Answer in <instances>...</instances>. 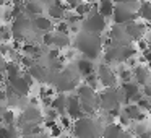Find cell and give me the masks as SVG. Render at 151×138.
I'll list each match as a JSON object with an SVG mask.
<instances>
[{"label": "cell", "mask_w": 151, "mask_h": 138, "mask_svg": "<svg viewBox=\"0 0 151 138\" xmlns=\"http://www.w3.org/2000/svg\"><path fill=\"white\" fill-rule=\"evenodd\" d=\"M26 73L31 76V78H34L36 81H41V83H46L47 81V73H49V70H47V67L44 65H39V63H34L31 68L26 70Z\"/></svg>", "instance_id": "603a6c76"}, {"label": "cell", "mask_w": 151, "mask_h": 138, "mask_svg": "<svg viewBox=\"0 0 151 138\" xmlns=\"http://www.w3.org/2000/svg\"><path fill=\"white\" fill-rule=\"evenodd\" d=\"M0 138H21V133L17 125L0 124Z\"/></svg>", "instance_id": "484cf974"}, {"label": "cell", "mask_w": 151, "mask_h": 138, "mask_svg": "<svg viewBox=\"0 0 151 138\" xmlns=\"http://www.w3.org/2000/svg\"><path fill=\"white\" fill-rule=\"evenodd\" d=\"M31 31H33V26H31V20L29 18H26L23 15V17L17 18V20H13L10 23V33H12V39L15 41V42H26L28 37H29Z\"/></svg>", "instance_id": "52a82bcc"}, {"label": "cell", "mask_w": 151, "mask_h": 138, "mask_svg": "<svg viewBox=\"0 0 151 138\" xmlns=\"http://www.w3.org/2000/svg\"><path fill=\"white\" fill-rule=\"evenodd\" d=\"M130 132L135 135V138H137V137H140V135L150 132V128H148L146 122H137V124H132V130Z\"/></svg>", "instance_id": "4dcf8cb0"}, {"label": "cell", "mask_w": 151, "mask_h": 138, "mask_svg": "<svg viewBox=\"0 0 151 138\" xmlns=\"http://www.w3.org/2000/svg\"><path fill=\"white\" fill-rule=\"evenodd\" d=\"M59 125L62 130H72V125H73V120L67 115H60L59 117Z\"/></svg>", "instance_id": "e575fe53"}, {"label": "cell", "mask_w": 151, "mask_h": 138, "mask_svg": "<svg viewBox=\"0 0 151 138\" xmlns=\"http://www.w3.org/2000/svg\"><path fill=\"white\" fill-rule=\"evenodd\" d=\"M24 70L21 68V65L18 62H12V60H7V65H5V70H4V75L5 78H15V76H20L23 75Z\"/></svg>", "instance_id": "cb8c5ba5"}, {"label": "cell", "mask_w": 151, "mask_h": 138, "mask_svg": "<svg viewBox=\"0 0 151 138\" xmlns=\"http://www.w3.org/2000/svg\"><path fill=\"white\" fill-rule=\"evenodd\" d=\"M122 138H135V135L132 133L130 130H127V128H125V130H124V135H122Z\"/></svg>", "instance_id": "ab89813d"}, {"label": "cell", "mask_w": 151, "mask_h": 138, "mask_svg": "<svg viewBox=\"0 0 151 138\" xmlns=\"http://www.w3.org/2000/svg\"><path fill=\"white\" fill-rule=\"evenodd\" d=\"M124 28H125L127 36L130 37L132 41H137V42L143 39L145 33L148 31V24H145L143 21H138V20L132 21V23H128V24H125Z\"/></svg>", "instance_id": "4fadbf2b"}, {"label": "cell", "mask_w": 151, "mask_h": 138, "mask_svg": "<svg viewBox=\"0 0 151 138\" xmlns=\"http://www.w3.org/2000/svg\"><path fill=\"white\" fill-rule=\"evenodd\" d=\"M115 75H117V78H120V81H122V83L133 81V76H132V70L128 68V67L120 65V67H119V70L115 72Z\"/></svg>", "instance_id": "f1b7e54d"}, {"label": "cell", "mask_w": 151, "mask_h": 138, "mask_svg": "<svg viewBox=\"0 0 151 138\" xmlns=\"http://www.w3.org/2000/svg\"><path fill=\"white\" fill-rule=\"evenodd\" d=\"M114 8H115V4H112V2H109V0H102V2L98 4V13L101 15L102 18L107 20V18H112Z\"/></svg>", "instance_id": "4316f807"}, {"label": "cell", "mask_w": 151, "mask_h": 138, "mask_svg": "<svg viewBox=\"0 0 151 138\" xmlns=\"http://www.w3.org/2000/svg\"><path fill=\"white\" fill-rule=\"evenodd\" d=\"M85 85H86V86H89V88H91L93 91H96V93H98V89H99V88H101V85H99L98 78H96V73H94V75L86 76V78H85Z\"/></svg>", "instance_id": "d6a6232c"}, {"label": "cell", "mask_w": 151, "mask_h": 138, "mask_svg": "<svg viewBox=\"0 0 151 138\" xmlns=\"http://www.w3.org/2000/svg\"><path fill=\"white\" fill-rule=\"evenodd\" d=\"M75 47L83 55V59H88L93 62V60L101 57L102 50H104V39L98 34L80 31L75 37Z\"/></svg>", "instance_id": "6da1fadb"}, {"label": "cell", "mask_w": 151, "mask_h": 138, "mask_svg": "<svg viewBox=\"0 0 151 138\" xmlns=\"http://www.w3.org/2000/svg\"><path fill=\"white\" fill-rule=\"evenodd\" d=\"M91 10H93V4H86V2H80L78 4V7L73 10V13L76 15L78 18H85V17H88L89 13H91Z\"/></svg>", "instance_id": "83f0119b"}, {"label": "cell", "mask_w": 151, "mask_h": 138, "mask_svg": "<svg viewBox=\"0 0 151 138\" xmlns=\"http://www.w3.org/2000/svg\"><path fill=\"white\" fill-rule=\"evenodd\" d=\"M60 138H73V137H68V135H62Z\"/></svg>", "instance_id": "ee69618b"}, {"label": "cell", "mask_w": 151, "mask_h": 138, "mask_svg": "<svg viewBox=\"0 0 151 138\" xmlns=\"http://www.w3.org/2000/svg\"><path fill=\"white\" fill-rule=\"evenodd\" d=\"M137 18L140 21H143L145 24L146 23H151V2H143L140 4L137 10Z\"/></svg>", "instance_id": "d4e9b609"}, {"label": "cell", "mask_w": 151, "mask_h": 138, "mask_svg": "<svg viewBox=\"0 0 151 138\" xmlns=\"http://www.w3.org/2000/svg\"><path fill=\"white\" fill-rule=\"evenodd\" d=\"M28 138H49V135H44V132H42L39 135H33V137H28Z\"/></svg>", "instance_id": "60d3db41"}, {"label": "cell", "mask_w": 151, "mask_h": 138, "mask_svg": "<svg viewBox=\"0 0 151 138\" xmlns=\"http://www.w3.org/2000/svg\"><path fill=\"white\" fill-rule=\"evenodd\" d=\"M122 112L130 119L132 124H137V122H145L146 120V114L138 107L137 104H125L122 107Z\"/></svg>", "instance_id": "d6986e66"}, {"label": "cell", "mask_w": 151, "mask_h": 138, "mask_svg": "<svg viewBox=\"0 0 151 138\" xmlns=\"http://www.w3.org/2000/svg\"><path fill=\"white\" fill-rule=\"evenodd\" d=\"M141 94H143V98H150L151 99V85H146L141 88Z\"/></svg>", "instance_id": "74e56055"}, {"label": "cell", "mask_w": 151, "mask_h": 138, "mask_svg": "<svg viewBox=\"0 0 151 138\" xmlns=\"http://www.w3.org/2000/svg\"><path fill=\"white\" fill-rule=\"evenodd\" d=\"M122 104H127L124 93L120 91V88H106L102 91L98 93V107L99 111L106 112L107 115H111L112 119L115 115H119L122 112Z\"/></svg>", "instance_id": "3957f363"}, {"label": "cell", "mask_w": 151, "mask_h": 138, "mask_svg": "<svg viewBox=\"0 0 151 138\" xmlns=\"http://www.w3.org/2000/svg\"><path fill=\"white\" fill-rule=\"evenodd\" d=\"M146 44H148V49L151 50V34L148 36V39H146Z\"/></svg>", "instance_id": "7bdbcfd3"}, {"label": "cell", "mask_w": 151, "mask_h": 138, "mask_svg": "<svg viewBox=\"0 0 151 138\" xmlns=\"http://www.w3.org/2000/svg\"><path fill=\"white\" fill-rule=\"evenodd\" d=\"M119 88H120L122 93H124L127 104H137V102L143 98V94H141V88L135 81L120 83V86H119Z\"/></svg>", "instance_id": "8fae6325"}, {"label": "cell", "mask_w": 151, "mask_h": 138, "mask_svg": "<svg viewBox=\"0 0 151 138\" xmlns=\"http://www.w3.org/2000/svg\"><path fill=\"white\" fill-rule=\"evenodd\" d=\"M81 28L80 29L85 31V33H91V34H98L101 36L106 29H107V20L102 18L98 13V4H93V10L88 17H85L81 20Z\"/></svg>", "instance_id": "8992f818"}, {"label": "cell", "mask_w": 151, "mask_h": 138, "mask_svg": "<svg viewBox=\"0 0 151 138\" xmlns=\"http://www.w3.org/2000/svg\"><path fill=\"white\" fill-rule=\"evenodd\" d=\"M5 80H7V78H5ZM4 89L7 93H12V94L18 96V98H28L31 86L28 85L26 78H24V72H23V75H20V76L8 78L7 80V85H5Z\"/></svg>", "instance_id": "30bf717a"}, {"label": "cell", "mask_w": 151, "mask_h": 138, "mask_svg": "<svg viewBox=\"0 0 151 138\" xmlns=\"http://www.w3.org/2000/svg\"><path fill=\"white\" fill-rule=\"evenodd\" d=\"M23 8L24 17L29 18V20H34L44 13V5L41 2H26V4H23Z\"/></svg>", "instance_id": "ffe728a7"}, {"label": "cell", "mask_w": 151, "mask_h": 138, "mask_svg": "<svg viewBox=\"0 0 151 138\" xmlns=\"http://www.w3.org/2000/svg\"><path fill=\"white\" fill-rule=\"evenodd\" d=\"M132 76H133V81L140 88H143V86L151 83V70L146 65H143V63H140L135 68H132Z\"/></svg>", "instance_id": "9a60e30c"}, {"label": "cell", "mask_w": 151, "mask_h": 138, "mask_svg": "<svg viewBox=\"0 0 151 138\" xmlns=\"http://www.w3.org/2000/svg\"><path fill=\"white\" fill-rule=\"evenodd\" d=\"M137 106L145 112V114H146V112H151V99L150 98H141L140 101L137 102Z\"/></svg>", "instance_id": "d590c367"}, {"label": "cell", "mask_w": 151, "mask_h": 138, "mask_svg": "<svg viewBox=\"0 0 151 138\" xmlns=\"http://www.w3.org/2000/svg\"><path fill=\"white\" fill-rule=\"evenodd\" d=\"M44 120L42 112L37 106H26L21 111V114L17 117V127H23V125H39Z\"/></svg>", "instance_id": "9c48e42d"}, {"label": "cell", "mask_w": 151, "mask_h": 138, "mask_svg": "<svg viewBox=\"0 0 151 138\" xmlns=\"http://www.w3.org/2000/svg\"><path fill=\"white\" fill-rule=\"evenodd\" d=\"M31 26H33V31H34V33H39L41 36H42V34L52 33L55 24H54L52 21H50L49 18L46 17V15H41V17L31 20Z\"/></svg>", "instance_id": "2e32d148"}, {"label": "cell", "mask_w": 151, "mask_h": 138, "mask_svg": "<svg viewBox=\"0 0 151 138\" xmlns=\"http://www.w3.org/2000/svg\"><path fill=\"white\" fill-rule=\"evenodd\" d=\"M78 72L76 70H72L70 67H63L60 72H50L47 73V81L49 86H52L55 89V93H63L67 94V91H75L78 88Z\"/></svg>", "instance_id": "7a4b0ae2"}, {"label": "cell", "mask_w": 151, "mask_h": 138, "mask_svg": "<svg viewBox=\"0 0 151 138\" xmlns=\"http://www.w3.org/2000/svg\"><path fill=\"white\" fill-rule=\"evenodd\" d=\"M141 59H143L145 63H151V50L150 49H145L141 52Z\"/></svg>", "instance_id": "8d00e7d4"}, {"label": "cell", "mask_w": 151, "mask_h": 138, "mask_svg": "<svg viewBox=\"0 0 151 138\" xmlns=\"http://www.w3.org/2000/svg\"><path fill=\"white\" fill-rule=\"evenodd\" d=\"M54 31H55V33L67 34V36H68V34H70V24L67 23L65 20H63V21H59V23H57L55 26H54Z\"/></svg>", "instance_id": "836d02e7"}, {"label": "cell", "mask_w": 151, "mask_h": 138, "mask_svg": "<svg viewBox=\"0 0 151 138\" xmlns=\"http://www.w3.org/2000/svg\"><path fill=\"white\" fill-rule=\"evenodd\" d=\"M138 7H140L138 2H119V4H115L114 15H112L114 24H117V26H125V24L138 20L137 18Z\"/></svg>", "instance_id": "5b68a950"}, {"label": "cell", "mask_w": 151, "mask_h": 138, "mask_svg": "<svg viewBox=\"0 0 151 138\" xmlns=\"http://www.w3.org/2000/svg\"><path fill=\"white\" fill-rule=\"evenodd\" d=\"M5 65H7V59H5V57L2 55V54H0V75H4Z\"/></svg>", "instance_id": "f35d334b"}, {"label": "cell", "mask_w": 151, "mask_h": 138, "mask_svg": "<svg viewBox=\"0 0 151 138\" xmlns=\"http://www.w3.org/2000/svg\"><path fill=\"white\" fill-rule=\"evenodd\" d=\"M67 102H68V94H63V93H55V96L52 98L49 107L60 117V115H65Z\"/></svg>", "instance_id": "ac0fdd59"}, {"label": "cell", "mask_w": 151, "mask_h": 138, "mask_svg": "<svg viewBox=\"0 0 151 138\" xmlns=\"http://www.w3.org/2000/svg\"><path fill=\"white\" fill-rule=\"evenodd\" d=\"M124 127L117 124V122H112V124H106L102 128V135L101 138H122L124 135Z\"/></svg>", "instance_id": "7402d4cb"}, {"label": "cell", "mask_w": 151, "mask_h": 138, "mask_svg": "<svg viewBox=\"0 0 151 138\" xmlns=\"http://www.w3.org/2000/svg\"><path fill=\"white\" fill-rule=\"evenodd\" d=\"M10 41H12L10 26H7V24H0V44H10Z\"/></svg>", "instance_id": "1f68e13d"}, {"label": "cell", "mask_w": 151, "mask_h": 138, "mask_svg": "<svg viewBox=\"0 0 151 138\" xmlns=\"http://www.w3.org/2000/svg\"><path fill=\"white\" fill-rule=\"evenodd\" d=\"M109 42L115 44V46H132V39L127 36V33H125V28L124 26H117V24H114V26H111V29H109V37H107Z\"/></svg>", "instance_id": "7c38bea8"}, {"label": "cell", "mask_w": 151, "mask_h": 138, "mask_svg": "<svg viewBox=\"0 0 151 138\" xmlns=\"http://www.w3.org/2000/svg\"><path fill=\"white\" fill-rule=\"evenodd\" d=\"M76 72H78V75L80 76H89V75H94L96 73V67H94V63L91 62V60H88V59H78L76 60Z\"/></svg>", "instance_id": "44dd1931"}, {"label": "cell", "mask_w": 151, "mask_h": 138, "mask_svg": "<svg viewBox=\"0 0 151 138\" xmlns=\"http://www.w3.org/2000/svg\"><path fill=\"white\" fill-rule=\"evenodd\" d=\"M65 115H67V117H70L72 120H78V119L85 117V115H83V111H81V104H80L78 98H76L75 94H70L68 96Z\"/></svg>", "instance_id": "e0dca14e"}, {"label": "cell", "mask_w": 151, "mask_h": 138, "mask_svg": "<svg viewBox=\"0 0 151 138\" xmlns=\"http://www.w3.org/2000/svg\"><path fill=\"white\" fill-rule=\"evenodd\" d=\"M104 124L96 117H81L78 120H73L72 135L73 138H101Z\"/></svg>", "instance_id": "277c9868"}, {"label": "cell", "mask_w": 151, "mask_h": 138, "mask_svg": "<svg viewBox=\"0 0 151 138\" xmlns=\"http://www.w3.org/2000/svg\"><path fill=\"white\" fill-rule=\"evenodd\" d=\"M137 138H151V130L146 132V133H143V135H140V137H137Z\"/></svg>", "instance_id": "b9f144b4"}, {"label": "cell", "mask_w": 151, "mask_h": 138, "mask_svg": "<svg viewBox=\"0 0 151 138\" xmlns=\"http://www.w3.org/2000/svg\"><path fill=\"white\" fill-rule=\"evenodd\" d=\"M46 12H47V18H49L50 21H57V23L65 20L67 13H68L65 2H52V4L46 8Z\"/></svg>", "instance_id": "5bb4252c"}, {"label": "cell", "mask_w": 151, "mask_h": 138, "mask_svg": "<svg viewBox=\"0 0 151 138\" xmlns=\"http://www.w3.org/2000/svg\"><path fill=\"white\" fill-rule=\"evenodd\" d=\"M96 78H98L99 85L102 89L106 88H117V75H115V70L112 68L107 63H99L96 67Z\"/></svg>", "instance_id": "ba28073f"}, {"label": "cell", "mask_w": 151, "mask_h": 138, "mask_svg": "<svg viewBox=\"0 0 151 138\" xmlns=\"http://www.w3.org/2000/svg\"><path fill=\"white\" fill-rule=\"evenodd\" d=\"M0 122L5 125H17V114H15L13 109H7L0 119Z\"/></svg>", "instance_id": "f546056e"}]
</instances>
